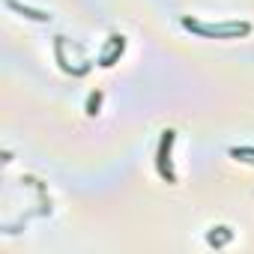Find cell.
Returning <instances> with one entry per match:
<instances>
[{
	"instance_id": "5",
	"label": "cell",
	"mask_w": 254,
	"mask_h": 254,
	"mask_svg": "<svg viewBox=\"0 0 254 254\" xmlns=\"http://www.w3.org/2000/svg\"><path fill=\"white\" fill-rule=\"evenodd\" d=\"M230 236H233V233H230V227H212V233L206 236V242H209V245H215V248H221V245H227V242H230Z\"/></svg>"
},
{
	"instance_id": "7",
	"label": "cell",
	"mask_w": 254,
	"mask_h": 254,
	"mask_svg": "<svg viewBox=\"0 0 254 254\" xmlns=\"http://www.w3.org/2000/svg\"><path fill=\"white\" fill-rule=\"evenodd\" d=\"M99 105H102V90L90 93V99H87V114H90V117H96V114H99Z\"/></svg>"
},
{
	"instance_id": "3",
	"label": "cell",
	"mask_w": 254,
	"mask_h": 254,
	"mask_svg": "<svg viewBox=\"0 0 254 254\" xmlns=\"http://www.w3.org/2000/svg\"><path fill=\"white\" fill-rule=\"evenodd\" d=\"M123 51H126V39L114 33V36H111V42H108V48H105V51H102V57H99V66H102V69L114 66V63L123 57Z\"/></svg>"
},
{
	"instance_id": "6",
	"label": "cell",
	"mask_w": 254,
	"mask_h": 254,
	"mask_svg": "<svg viewBox=\"0 0 254 254\" xmlns=\"http://www.w3.org/2000/svg\"><path fill=\"white\" fill-rule=\"evenodd\" d=\"M230 159L254 165V147H230Z\"/></svg>"
},
{
	"instance_id": "1",
	"label": "cell",
	"mask_w": 254,
	"mask_h": 254,
	"mask_svg": "<svg viewBox=\"0 0 254 254\" xmlns=\"http://www.w3.org/2000/svg\"><path fill=\"white\" fill-rule=\"evenodd\" d=\"M183 27L197 33V36H206V39H236V36H248L251 33V24L248 21H224V24H203L197 18H183Z\"/></svg>"
},
{
	"instance_id": "2",
	"label": "cell",
	"mask_w": 254,
	"mask_h": 254,
	"mask_svg": "<svg viewBox=\"0 0 254 254\" xmlns=\"http://www.w3.org/2000/svg\"><path fill=\"white\" fill-rule=\"evenodd\" d=\"M177 141V132L174 129H165L162 132V141H159V150H156V171L165 183H177V174H174V165H171V147Z\"/></svg>"
},
{
	"instance_id": "4",
	"label": "cell",
	"mask_w": 254,
	"mask_h": 254,
	"mask_svg": "<svg viewBox=\"0 0 254 254\" xmlns=\"http://www.w3.org/2000/svg\"><path fill=\"white\" fill-rule=\"evenodd\" d=\"M6 6L9 9H15V12H21L24 18H33V21H51V15L45 12V9H33V6H21L18 0H6Z\"/></svg>"
}]
</instances>
